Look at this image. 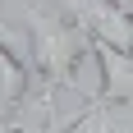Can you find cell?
<instances>
[{
  "instance_id": "cell-1",
  "label": "cell",
  "mask_w": 133,
  "mask_h": 133,
  "mask_svg": "<svg viewBox=\"0 0 133 133\" xmlns=\"http://www.w3.org/2000/svg\"><path fill=\"white\" fill-rule=\"evenodd\" d=\"M23 28H28V64L37 96H55L78 83V64L92 55V41L60 5H23Z\"/></svg>"
},
{
  "instance_id": "cell-2",
  "label": "cell",
  "mask_w": 133,
  "mask_h": 133,
  "mask_svg": "<svg viewBox=\"0 0 133 133\" xmlns=\"http://www.w3.org/2000/svg\"><path fill=\"white\" fill-rule=\"evenodd\" d=\"M60 9L87 32V41L133 55V14L115 0H64Z\"/></svg>"
},
{
  "instance_id": "cell-3",
  "label": "cell",
  "mask_w": 133,
  "mask_h": 133,
  "mask_svg": "<svg viewBox=\"0 0 133 133\" xmlns=\"http://www.w3.org/2000/svg\"><path fill=\"white\" fill-rule=\"evenodd\" d=\"M32 92H37V83H32V64H28L23 51L9 41V32L0 28V119H5V124L18 119L14 110L28 106Z\"/></svg>"
},
{
  "instance_id": "cell-4",
  "label": "cell",
  "mask_w": 133,
  "mask_h": 133,
  "mask_svg": "<svg viewBox=\"0 0 133 133\" xmlns=\"http://www.w3.org/2000/svg\"><path fill=\"white\" fill-rule=\"evenodd\" d=\"M92 55H96V64H101L96 96L110 101V106H133V55L110 51V46H96V41H92Z\"/></svg>"
},
{
  "instance_id": "cell-5",
  "label": "cell",
  "mask_w": 133,
  "mask_h": 133,
  "mask_svg": "<svg viewBox=\"0 0 133 133\" xmlns=\"http://www.w3.org/2000/svg\"><path fill=\"white\" fill-rule=\"evenodd\" d=\"M64 133H133V106H110L101 96H87V106L64 124Z\"/></svg>"
},
{
  "instance_id": "cell-6",
  "label": "cell",
  "mask_w": 133,
  "mask_h": 133,
  "mask_svg": "<svg viewBox=\"0 0 133 133\" xmlns=\"http://www.w3.org/2000/svg\"><path fill=\"white\" fill-rule=\"evenodd\" d=\"M51 106H55V96H37V92H32V110H28L23 119H14L5 133H64L69 119H60Z\"/></svg>"
},
{
  "instance_id": "cell-7",
  "label": "cell",
  "mask_w": 133,
  "mask_h": 133,
  "mask_svg": "<svg viewBox=\"0 0 133 133\" xmlns=\"http://www.w3.org/2000/svg\"><path fill=\"white\" fill-rule=\"evenodd\" d=\"M115 5H124V9H129V14H133V0H115Z\"/></svg>"
}]
</instances>
